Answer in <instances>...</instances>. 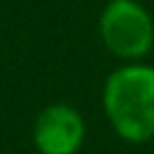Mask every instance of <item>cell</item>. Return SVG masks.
<instances>
[{"instance_id":"obj_3","label":"cell","mask_w":154,"mask_h":154,"mask_svg":"<svg viewBox=\"0 0 154 154\" xmlns=\"http://www.w3.org/2000/svg\"><path fill=\"white\" fill-rule=\"evenodd\" d=\"M32 140L38 154H77L86 140V120L66 102L48 104L34 120Z\"/></svg>"},{"instance_id":"obj_2","label":"cell","mask_w":154,"mask_h":154,"mask_svg":"<svg viewBox=\"0 0 154 154\" xmlns=\"http://www.w3.org/2000/svg\"><path fill=\"white\" fill-rule=\"evenodd\" d=\"M97 34L104 50L122 63L143 61L154 50V18L138 0H109L97 18Z\"/></svg>"},{"instance_id":"obj_1","label":"cell","mask_w":154,"mask_h":154,"mask_svg":"<svg viewBox=\"0 0 154 154\" xmlns=\"http://www.w3.org/2000/svg\"><path fill=\"white\" fill-rule=\"evenodd\" d=\"M102 109L113 134L129 145L154 138V66L127 61L102 86Z\"/></svg>"}]
</instances>
